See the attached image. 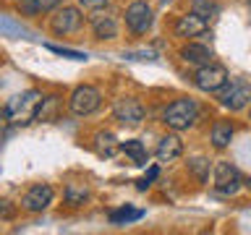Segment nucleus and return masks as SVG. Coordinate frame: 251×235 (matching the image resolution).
<instances>
[{"label": "nucleus", "instance_id": "nucleus-12", "mask_svg": "<svg viewBox=\"0 0 251 235\" xmlns=\"http://www.w3.org/2000/svg\"><path fill=\"white\" fill-rule=\"evenodd\" d=\"M183 154V141H180L178 133H168L157 141V149H154V157L160 162H173Z\"/></svg>", "mask_w": 251, "mask_h": 235}, {"label": "nucleus", "instance_id": "nucleus-27", "mask_svg": "<svg viewBox=\"0 0 251 235\" xmlns=\"http://www.w3.org/2000/svg\"><path fill=\"white\" fill-rule=\"evenodd\" d=\"M3 118H5V110H3V107H0V120H3Z\"/></svg>", "mask_w": 251, "mask_h": 235}, {"label": "nucleus", "instance_id": "nucleus-23", "mask_svg": "<svg viewBox=\"0 0 251 235\" xmlns=\"http://www.w3.org/2000/svg\"><path fill=\"white\" fill-rule=\"evenodd\" d=\"M139 217H141V212H139V209H128V207H123V209H115V212H110V222H113V225L133 222V219H139Z\"/></svg>", "mask_w": 251, "mask_h": 235}, {"label": "nucleus", "instance_id": "nucleus-11", "mask_svg": "<svg viewBox=\"0 0 251 235\" xmlns=\"http://www.w3.org/2000/svg\"><path fill=\"white\" fill-rule=\"evenodd\" d=\"M176 37L180 39H188V37H201L204 31H207V21L199 19L196 13H186V16H178L176 21Z\"/></svg>", "mask_w": 251, "mask_h": 235}, {"label": "nucleus", "instance_id": "nucleus-13", "mask_svg": "<svg viewBox=\"0 0 251 235\" xmlns=\"http://www.w3.org/2000/svg\"><path fill=\"white\" fill-rule=\"evenodd\" d=\"M89 26H92V34L97 39H115L118 37V21L107 13H94L89 19Z\"/></svg>", "mask_w": 251, "mask_h": 235}, {"label": "nucleus", "instance_id": "nucleus-18", "mask_svg": "<svg viewBox=\"0 0 251 235\" xmlns=\"http://www.w3.org/2000/svg\"><path fill=\"white\" fill-rule=\"evenodd\" d=\"M121 152L128 157V160L133 162V164H147L149 162V152H147V146L141 144V141H136V139H128V141H123L121 144Z\"/></svg>", "mask_w": 251, "mask_h": 235}, {"label": "nucleus", "instance_id": "nucleus-24", "mask_svg": "<svg viewBox=\"0 0 251 235\" xmlns=\"http://www.w3.org/2000/svg\"><path fill=\"white\" fill-rule=\"evenodd\" d=\"M47 50H50V52H55V55H63V58H74V60H86V52L66 50V47H55V45H47Z\"/></svg>", "mask_w": 251, "mask_h": 235}, {"label": "nucleus", "instance_id": "nucleus-7", "mask_svg": "<svg viewBox=\"0 0 251 235\" xmlns=\"http://www.w3.org/2000/svg\"><path fill=\"white\" fill-rule=\"evenodd\" d=\"M152 24H154V11L144 0H136L126 8V26H128L131 34H147L152 29Z\"/></svg>", "mask_w": 251, "mask_h": 235}, {"label": "nucleus", "instance_id": "nucleus-16", "mask_svg": "<svg viewBox=\"0 0 251 235\" xmlns=\"http://www.w3.org/2000/svg\"><path fill=\"white\" fill-rule=\"evenodd\" d=\"M63 0H19L16 8H19L21 16H29V19H34L39 13H50L55 8H60Z\"/></svg>", "mask_w": 251, "mask_h": 235}, {"label": "nucleus", "instance_id": "nucleus-8", "mask_svg": "<svg viewBox=\"0 0 251 235\" xmlns=\"http://www.w3.org/2000/svg\"><path fill=\"white\" fill-rule=\"evenodd\" d=\"M84 26V16L76 5H63V8H55V16L50 21V29L55 31L58 37L63 34H76L78 29Z\"/></svg>", "mask_w": 251, "mask_h": 235}, {"label": "nucleus", "instance_id": "nucleus-4", "mask_svg": "<svg viewBox=\"0 0 251 235\" xmlns=\"http://www.w3.org/2000/svg\"><path fill=\"white\" fill-rule=\"evenodd\" d=\"M230 81V76H227V68L220 66V63H207V66H199L194 73V86L199 92H220L223 86Z\"/></svg>", "mask_w": 251, "mask_h": 235}, {"label": "nucleus", "instance_id": "nucleus-17", "mask_svg": "<svg viewBox=\"0 0 251 235\" xmlns=\"http://www.w3.org/2000/svg\"><path fill=\"white\" fill-rule=\"evenodd\" d=\"M89 193H92L89 186L74 180V183L66 186V191H63V199H66L68 207H81V204H86V199H89Z\"/></svg>", "mask_w": 251, "mask_h": 235}, {"label": "nucleus", "instance_id": "nucleus-3", "mask_svg": "<svg viewBox=\"0 0 251 235\" xmlns=\"http://www.w3.org/2000/svg\"><path fill=\"white\" fill-rule=\"evenodd\" d=\"M100 105H102V94H100V89H94V86H89V84L76 86V89L71 92V97H68V110L76 118H86V115L97 113Z\"/></svg>", "mask_w": 251, "mask_h": 235}, {"label": "nucleus", "instance_id": "nucleus-15", "mask_svg": "<svg viewBox=\"0 0 251 235\" xmlns=\"http://www.w3.org/2000/svg\"><path fill=\"white\" fill-rule=\"evenodd\" d=\"M180 58L186 63H191V66H207V63H212V47L199 45V42H188L180 47Z\"/></svg>", "mask_w": 251, "mask_h": 235}, {"label": "nucleus", "instance_id": "nucleus-19", "mask_svg": "<svg viewBox=\"0 0 251 235\" xmlns=\"http://www.w3.org/2000/svg\"><path fill=\"white\" fill-rule=\"evenodd\" d=\"M94 141H97V154H100V157H113L118 149H121L118 139H115L110 131H100L97 136H94Z\"/></svg>", "mask_w": 251, "mask_h": 235}, {"label": "nucleus", "instance_id": "nucleus-6", "mask_svg": "<svg viewBox=\"0 0 251 235\" xmlns=\"http://www.w3.org/2000/svg\"><path fill=\"white\" fill-rule=\"evenodd\" d=\"M220 92H223L220 94V105L227 107L230 113H238V110L249 107V102H251V84L241 81V78L227 81Z\"/></svg>", "mask_w": 251, "mask_h": 235}, {"label": "nucleus", "instance_id": "nucleus-29", "mask_svg": "<svg viewBox=\"0 0 251 235\" xmlns=\"http://www.w3.org/2000/svg\"><path fill=\"white\" fill-rule=\"evenodd\" d=\"M249 3H251V0H249Z\"/></svg>", "mask_w": 251, "mask_h": 235}, {"label": "nucleus", "instance_id": "nucleus-20", "mask_svg": "<svg viewBox=\"0 0 251 235\" xmlns=\"http://www.w3.org/2000/svg\"><path fill=\"white\" fill-rule=\"evenodd\" d=\"M191 13H196L199 19H204L209 24V19H215L220 13V5L212 3V0H191Z\"/></svg>", "mask_w": 251, "mask_h": 235}, {"label": "nucleus", "instance_id": "nucleus-26", "mask_svg": "<svg viewBox=\"0 0 251 235\" xmlns=\"http://www.w3.org/2000/svg\"><path fill=\"white\" fill-rule=\"evenodd\" d=\"M110 0H78V5L81 8H89V11H100V8H105Z\"/></svg>", "mask_w": 251, "mask_h": 235}, {"label": "nucleus", "instance_id": "nucleus-9", "mask_svg": "<svg viewBox=\"0 0 251 235\" xmlns=\"http://www.w3.org/2000/svg\"><path fill=\"white\" fill-rule=\"evenodd\" d=\"M52 199H55V191H52L50 183H34L26 193L21 196V209L37 214V212H45L47 207H50Z\"/></svg>", "mask_w": 251, "mask_h": 235}, {"label": "nucleus", "instance_id": "nucleus-10", "mask_svg": "<svg viewBox=\"0 0 251 235\" xmlns=\"http://www.w3.org/2000/svg\"><path fill=\"white\" fill-rule=\"evenodd\" d=\"M113 115H115V120L123 123V125H139L144 120V105H141L136 97H121V99H115V105H113Z\"/></svg>", "mask_w": 251, "mask_h": 235}, {"label": "nucleus", "instance_id": "nucleus-28", "mask_svg": "<svg viewBox=\"0 0 251 235\" xmlns=\"http://www.w3.org/2000/svg\"><path fill=\"white\" fill-rule=\"evenodd\" d=\"M249 118H251V110H249Z\"/></svg>", "mask_w": 251, "mask_h": 235}, {"label": "nucleus", "instance_id": "nucleus-5", "mask_svg": "<svg viewBox=\"0 0 251 235\" xmlns=\"http://www.w3.org/2000/svg\"><path fill=\"white\" fill-rule=\"evenodd\" d=\"M243 186V175L241 170L230 162H217L215 164V180H212V188L220 196H235Z\"/></svg>", "mask_w": 251, "mask_h": 235}, {"label": "nucleus", "instance_id": "nucleus-22", "mask_svg": "<svg viewBox=\"0 0 251 235\" xmlns=\"http://www.w3.org/2000/svg\"><path fill=\"white\" fill-rule=\"evenodd\" d=\"M188 170L204 183V180L209 178V160L207 157H194V160H188Z\"/></svg>", "mask_w": 251, "mask_h": 235}, {"label": "nucleus", "instance_id": "nucleus-14", "mask_svg": "<svg viewBox=\"0 0 251 235\" xmlns=\"http://www.w3.org/2000/svg\"><path fill=\"white\" fill-rule=\"evenodd\" d=\"M233 123L230 120H215L212 123V131H209V141H212V146L217 149V152H223V149L230 146V141H233Z\"/></svg>", "mask_w": 251, "mask_h": 235}, {"label": "nucleus", "instance_id": "nucleus-21", "mask_svg": "<svg viewBox=\"0 0 251 235\" xmlns=\"http://www.w3.org/2000/svg\"><path fill=\"white\" fill-rule=\"evenodd\" d=\"M58 97H47V99H42L37 105V113H34V120H50V118L55 115V107H58Z\"/></svg>", "mask_w": 251, "mask_h": 235}, {"label": "nucleus", "instance_id": "nucleus-1", "mask_svg": "<svg viewBox=\"0 0 251 235\" xmlns=\"http://www.w3.org/2000/svg\"><path fill=\"white\" fill-rule=\"evenodd\" d=\"M196 120H199V105L188 97L170 102L162 113V123L168 125L170 131H188L196 125Z\"/></svg>", "mask_w": 251, "mask_h": 235}, {"label": "nucleus", "instance_id": "nucleus-25", "mask_svg": "<svg viewBox=\"0 0 251 235\" xmlns=\"http://www.w3.org/2000/svg\"><path fill=\"white\" fill-rule=\"evenodd\" d=\"M16 217V204L0 199V219H13Z\"/></svg>", "mask_w": 251, "mask_h": 235}, {"label": "nucleus", "instance_id": "nucleus-2", "mask_svg": "<svg viewBox=\"0 0 251 235\" xmlns=\"http://www.w3.org/2000/svg\"><path fill=\"white\" fill-rule=\"evenodd\" d=\"M39 102H42V94H39L37 89L16 94V97L8 102V107H5V118L11 123H29V120H34V113H37Z\"/></svg>", "mask_w": 251, "mask_h": 235}]
</instances>
